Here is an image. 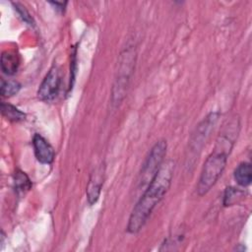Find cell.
Here are the masks:
<instances>
[{
    "instance_id": "cell-1",
    "label": "cell",
    "mask_w": 252,
    "mask_h": 252,
    "mask_svg": "<svg viewBox=\"0 0 252 252\" xmlns=\"http://www.w3.org/2000/svg\"><path fill=\"white\" fill-rule=\"evenodd\" d=\"M174 171V161H163L160 168L147 186L145 192L135 205L129 217L127 231L135 234L146 224L156 206L168 191Z\"/></svg>"
},
{
    "instance_id": "cell-2",
    "label": "cell",
    "mask_w": 252,
    "mask_h": 252,
    "mask_svg": "<svg viewBox=\"0 0 252 252\" xmlns=\"http://www.w3.org/2000/svg\"><path fill=\"white\" fill-rule=\"evenodd\" d=\"M231 148L232 141L228 137L221 136L219 138L213 153L207 158L203 165L197 185V193L199 196L207 194L217 183L225 168Z\"/></svg>"
},
{
    "instance_id": "cell-3",
    "label": "cell",
    "mask_w": 252,
    "mask_h": 252,
    "mask_svg": "<svg viewBox=\"0 0 252 252\" xmlns=\"http://www.w3.org/2000/svg\"><path fill=\"white\" fill-rule=\"evenodd\" d=\"M166 141L159 140L158 141L151 151L149 152L148 157L146 158L141 172H140V179L139 185L142 187L148 186L149 183L153 180L158 169L160 168L161 164L164 161V156L166 154Z\"/></svg>"
},
{
    "instance_id": "cell-4",
    "label": "cell",
    "mask_w": 252,
    "mask_h": 252,
    "mask_svg": "<svg viewBox=\"0 0 252 252\" xmlns=\"http://www.w3.org/2000/svg\"><path fill=\"white\" fill-rule=\"evenodd\" d=\"M126 56L123 59L119 68L118 77L115 80L113 90H112V99L113 103H119L125 96L128 83L130 80V73L133 70V57L129 56V51H126Z\"/></svg>"
},
{
    "instance_id": "cell-5",
    "label": "cell",
    "mask_w": 252,
    "mask_h": 252,
    "mask_svg": "<svg viewBox=\"0 0 252 252\" xmlns=\"http://www.w3.org/2000/svg\"><path fill=\"white\" fill-rule=\"evenodd\" d=\"M60 71L56 65H53L47 74L45 75L44 79L42 80L38 91L37 95L41 100L50 101L54 99L59 92L60 89Z\"/></svg>"
},
{
    "instance_id": "cell-6",
    "label": "cell",
    "mask_w": 252,
    "mask_h": 252,
    "mask_svg": "<svg viewBox=\"0 0 252 252\" xmlns=\"http://www.w3.org/2000/svg\"><path fill=\"white\" fill-rule=\"evenodd\" d=\"M33 152L36 159L43 164H50L55 157L52 146L41 135L35 134L32 138Z\"/></svg>"
},
{
    "instance_id": "cell-7",
    "label": "cell",
    "mask_w": 252,
    "mask_h": 252,
    "mask_svg": "<svg viewBox=\"0 0 252 252\" xmlns=\"http://www.w3.org/2000/svg\"><path fill=\"white\" fill-rule=\"evenodd\" d=\"M104 180V165L101 164L96 167L90 177L87 186V199L90 205H94L99 198L101 187Z\"/></svg>"
},
{
    "instance_id": "cell-8",
    "label": "cell",
    "mask_w": 252,
    "mask_h": 252,
    "mask_svg": "<svg viewBox=\"0 0 252 252\" xmlns=\"http://www.w3.org/2000/svg\"><path fill=\"white\" fill-rule=\"evenodd\" d=\"M218 116H219L218 113L212 112L198 125V128L196 129L197 133L195 134V137L191 141V146L193 150L202 148L204 141L209 136V133L211 132L212 128H214V125L218 120Z\"/></svg>"
},
{
    "instance_id": "cell-9",
    "label": "cell",
    "mask_w": 252,
    "mask_h": 252,
    "mask_svg": "<svg viewBox=\"0 0 252 252\" xmlns=\"http://www.w3.org/2000/svg\"><path fill=\"white\" fill-rule=\"evenodd\" d=\"M0 65H1V70L3 71L4 74L8 76L14 75L18 71V68L20 65L19 54L12 49L5 50L1 55Z\"/></svg>"
},
{
    "instance_id": "cell-10",
    "label": "cell",
    "mask_w": 252,
    "mask_h": 252,
    "mask_svg": "<svg viewBox=\"0 0 252 252\" xmlns=\"http://www.w3.org/2000/svg\"><path fill=\"white\" fill-rule=\"evenodd\" d=\"M234 179L238 185L246 187L252 181V166L250 162H241L234 170Z\"/></svg>"
},
{
    "instance_id": "cell-11",
    "label": "cell",
    "mask_w": 252,
    "mask_h": 252,
    "mask_svg": "<svg viewBox=\"0 0 252 252\" xmlns=\"http://www.w3.org/2000/svg\"><path fill=\"white\" fill-rule=\"evenodd\" d=\"M1 112H2V115L11 122H21L26 119V114L23 111H21L19 108H17L16 106L10 103L2 102Z\"/></svg>"
},
{
    "instance_id": "cell-12",
    "label": "cell",
    "mask_w": 252,
    "mask_h": 252,
    "mask_svg": "<svg viewBox=\"0 0 252 252\" xmlns=\"http://www.w3.org/2000/svg\"><path fill=\"white\" fill-rule=\"evenodd\" d=\"M14 186L18 193H26L32 188V181L24 171L17 170L14 173Z\"/></svg>"
},
{
    "instance_id": "cell-13",
    "label": "cell",
    "mask_w": 252,
    "mask_h": 252,
    "mask_svg": "<svg viewBox=\"0 0 252 252\" xmlns=\"http://www.w3.org/2000/svg\"><path fill=\"white\" fill-rule=\"evenodd\" d=\"M244 196V192L234 188V187H227L223 194V206L228 207L231 205H234L239 200H241Z\"/></svg>"
},
{
    "instance_id": "cell-14",
    "label": "cell",
    "mask_w": 252,
    "mask_h": 252,
    "mask_svg": "<svg viewBox=\"0 0 252 252\" xmlns=\"http://www.w3.org/2000/svg\"><path fill=\"white\" fill-rule=\"evenodd\" d=\"M21 89V84L14 80H2L1 83V94L3 97H10L18 94Z\"/></svg>"
},
{
    "instance_id": "cell-15",
    "label": "cell",
    "mask_w": 252,
    "mask_h": 252,
    "mask_svg": "<svg viewBox=\"0 0 252 252\" xmlns=\"http://www.w3.org/2000/svg\"><path fill=\"white\" fill-rule=\"evenodd\" d=\"M15 7H16L17 11L19 12V14L21 15V17L23 18V20H24L25 22L29 23L30 25H32V17L30 16L29 12H28V11L25 9V7H23V6H20L19 4H16V5H15Z\"/></svg>"
},
{
    "instance_id": "cell-16",
    "label": "cell",
    "mask_w": 252,
    "mask_h": 252,
    "mask_svg": "<svg viewBox=\"0 0 252 252\" xmlns=\"http://www.w3.org/2000/svg\"><path fill=\"white\" fill-rule=\"evenodd\" d=\"M50 4H52L56 10H58L60 12H64L67 2H50Z\"/></svg>"
}]
</instances>
